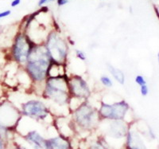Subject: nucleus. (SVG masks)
Masks as SVG:
<instances>
[{
    "label": "nucleus",
    "mask_w": 159,
    "mask_h": 149,
    "mask_svg": "<svg viewBox=\"0 0 159 149\" xmlns=\"http://www.w3.org/2000/svg\"><path fill=\"white\" fill-rule=\"evenodd\" d=\"M90 149H110L107 143L102 139H98L95 142H93L91 145Z\"/></svg>",
    "instance_id": "2eb2a0df"
},
{
    "label": "nucleus",
    "mask_w": 159,
    "mask_h": 149,
    "mask_svg": "<svg viewBox=\"0 0 159 149\" xmlns=\"http://www.w3.org/2000/svg\"><path fill=\"white\" fill-rule=\"evenodd\" d=\"M34 45L35 43L30 40L25 32L17 34L11 49V56L13 61L24 66Z\"/></svg>",
    "instance_id": "39448f33"
},
{
    "label": "nucleus",
    "mask_w": 159,
    "mask_h": 149,
    "mask_svg": "<svg viewBox=\"0 0 159 149\" xmlns=\"http://www.w3.org/2000/svg\"><path fill=\"white\" fill-rule=\"evenodd\" d=\"M134 81L139 86H142L143 85H147V81H146L144 77L142 76V75H137L135 77V78H134Z\"/></svg>",
    "instance_id": "a211bd4d"
},
{
    "label": "nucleus",
    "mask_w": 159,
    "mask_h": 149,
    "mask_svg": "<svg viewBox=\"0 0 159 149\" xmlns=\"http://www.w3.org/2000/svg\"><path fill=\"white\" fill-rule=\"evenodd\" d=\"M99 81L104 87L111 88L113 86V81L111 80L110 77L107 76V75H102L99 78Z\"/></svg>",
    "instance_id": "dca6fc26"
},
{
    "label": "nucleus",
    "mask_w": 159,
    "mask_h": 149,
    "mask_svg": "<svg viewBox=\"0 0 159 149\" xmlns=\"http://www.w3.org/2000/svg\"><path fill=\"white\" fill-rule=\"evenodd\" d=\"M21 1H22V0H13L12 2H11V6L12 7H18V6L21 3Z\"/></svg>",
    "instance_id": "5701e85b"
},
{
    "label": "nucleus",
    "mask_w": 159,
    "mask_h": 149,
    "mask_svg": "<svg viewBox=\"0 0 159 149\" xmlns=\"http://www.w3.org/2000/svg\"><path fill=\"white\" fill-rule=\"evenodd\" d=\"M52 1H54V0H39L38 5V7H43L46 3H49V2H52Z\"/></svg>",
    "instance_id": "412c9836"
},
{
    "label": "nucleus",
    "mask_w": 159,
    "mask_h": 149,
    "mask_svg": "<svg viewBox=\"0 0 159 149\" xmlns=\"http://www.w3.org/2000/svg\"><path fill=\"white\" fill-rule=\"evenodd\" d=\"M52 62L44 44H35L24 65V69L33 82L42 84L49 76Z\"/></svg>",
    "instance_id": "f257e3e1"
},
{
    "label": "nucleus",
    "mask_w": 159,
    "mask_h": 149,
    "mask_svg": "<svg viewBox=\"0 0 159 149\" xmlns=\"http://www.w3.org/2000/svg\"><path fill=\"white\" fill-rule=\"evenodd\" d=\"M22 113L15 105L5 101L0 105V128H9L17 124Z\"/></svg>",
    "instance_id": "1a4fd4ad"
},
{
    "label": "nucleus",
    "mask_w": 159,
    "mask_h": 149,
    "mask_svg": "<svg viewBox=\"0 0 159 149\" xmlns=\"http://www.w3.org/2000/svg\"><path fill=\"white\" fill-rule=\"evenodd\" d=\"M21 113L34 120H43L49 116V110L42 100L31 99L22 104Z\"/></svg>",
    "instance_id": "6e6552de"
},
{
    "label": "nucleus",
    "mask_w": 159,
    "mask_h": 149,
    "mask_svg": "<svg viewBox=\"0 0 159 149\" xmlns=\"http://www.w3.org/2000/svg\"><path fill=\"white\" fill-rule=\"evenodd\" d=\"M11 14V11H10V10H7V11H2V12H0V19L9 16Z\"/></svg>",
    "instance_id": "aec40b11"
},
{
    "label": "nucleus",
    "mask_w": 159,
    "mask_h": 149,
    "mask_svg": "<svg viewBox=\"0 0 159 149\" xmlns=\"http://www.w3.org/2000/svg\"><path fill=\"white\" fill-rule=\"evenodd\" d=\"M127 149H147L140 135L135 131L128 130L127 133Z\"/></svg>",
    "instance_id": "9b49d317"
},
{
    "label": "nucleus",
    "mask_w": 159,
    "mask_h": 149,
    "mask_svg": "<svg viewBox=\"0 0 159 149\" xmlns=\"http://www.w3.org/2000/svg\"><path fill=\"white\" fill-rule=\"evenodd\" d=\"M69 2V0H57L58 7H63Z\"/></svg>",
    "instance_id": "4be33fe9"
},
{
    "label": "nucleus",
    "mask_w": 159,
    "mask_h": 149,
    "mask_svg": "<svg viewBox=\"0 0 159 149\" xmlns=\"http://www.w3.org/2000/svg\"><path fill=\"white\" fill-rule=\"evenodd\" d=\"M48 149H71L69 139L64 136L52 137L46 140Z\"/></svg>",
    "instance_id": "ddd939ff"
},
{
    "label": "nucleus",
    "mask_w": 159,
    "mask_h": 149,
    "mask_svg": "<svg viewBox=\"0 0 159 149\" xmlns=\"http://www.w3.org/2000/svg\"><path fill=\"white\" fill-rule=\"evenodd\" d=\"M111 124L108 128V134L110 137L119 139L127 136L128 132L127 125L123 120H110Z\"/></svg>",
    "instance_id": "9d476101"
},
{
    "label": "nucleus",
    "mask_w": 159,
    "mask_h": 149,
    "mask_svg": "<svg viewBox=\"0 0 159 149\" xmlns=\"http://www.w3.org/2000/svg\"><path fill=\"white\" fill-rule=\"evenodd\" d=\"M157 60H158V63H159V52L157 54Z\"/></svg>",
    "instance_id": "393cba45"
},
{
    "label": "nucleus",
    "mask_w": 159,
    "mask_h": 149,
    "mask_svg": "<svg viewBox=\"0 0 159 149\" xmlns=\"http://www.w3.org/2000/svg\"><path fill=\"white\" fill-rule=\"evenodd\" d=\"M34 149H36V148H34Z\"/></svg>",
    "instance_id": "bb28decb"
},
{
    "label": "nucleus",
    "mask_w": 159,
    "mask_h": 149,
    "mask_svg": "<svg viewBox=\"0 0 159 149\" xmlns=\"http://www.w3.org/2000/svg\"><path fill=\"white\" fill-rule=\"evenodd\" d=\"M44 46L52 62L61 65L66 64L69 56V44L58 31L52 30L48 34Z\"/></svg>",
    "instance_id": "7ed1b4c3"
},
{
    "label": "nucleus",
    "mask_w": 159,
    "mask_h": 149,
    "mask_svg": "<svg viewBox=\"0 0 159 149\" xmlns=\"http://www.w3.org/2000/svg\"><path fill=\"white\" fill-rule=\"evenodd\" d=\"M15 149H23V148H21V147H15Z\"/></svg>",
    "instance_id": "a878e982"
},
{
    "label": "nucleus",
    "mask_w": 159,
    "mask_h": 149,
    "mask_svg": "<svg viewBox=\"0 0 159 149\" xmlns=\"http://www.w3.org/2000/svg\"><path fill=\"white\" fill-rule=\"evenodd\" d=\"M75 54H76V57L80 61L85 62V61L87 60L86 54H85L83 50H81V49H76V53H75Z\"/></svg>",
    "instance_id": "f3484780"
},
{
    "label": "nucleus",
    "mask_w": 159,
    "mask_h": 149,
    "mask_svg": "<svg viewBox=\"0 0 159 149\" xmlns=\"http://www.w3.org/2000/svg\"><path fill=\"white\" fill-rule=\"evenodd\" d=\"M72 117L76 125L84 130L95 128L100 120L97 109L86 100L75 109Z\"/></svg>",
    "instance_id": "20e7f679"
},
{
    "label": "nucleus",
    "mask_w": 159,
    "mask_h": 149,
    "mask_svg": "<svg viewBox=\"0 0 159 149\" xmlns=\"http://www.w3.org/2000/svg\"><path fill=\"white\" fill-rule=\"evenodd\" d=\"M69 89L71 98L84 101L91 96V89L88 82L81 76L72 74L69 77Z\"/></svg>",
    "instance_id": "0eeeda50"
},
{
    "label": "nucleus",
    "mask_w": 159,
    "mask_h": 149,
    "mask_svg": "<svg viewBox=\"0 0 159 149\" xmlns=\"http://www.w3.org/2000/svg\"><path fill=\"white\" fill-rule=\"evenodd\" d=\"M140 93L143 96H147L149 93V88L147 85H143L140 86Z\"/></svg>",
    "instance_id": "6ab92c4d"
},
{
    "label": "nucleus",
    "mask_w": 159,
    "mask_h": 149,
    "mask_svg": "<svg viewBox=\"0 0 159 149\" xmlns=\"http://www.w3.org/2000/svg\"><path fill=\"white\" fill-rule=\"evenodd\" d=\"M129 109L130 105L125 100H121L113 104L102 101L99 109H98V113L102 120H123Z\"/></svg>",
    "instance_id": "423d86ee"
},
{
    "label": "nucleus",
    "mask_w": 159,
    "mask_h": 149,
    "mask_svg": "<svg viewBox=\"0 0 159 149\" xmlns=\"http://www.w3.org/2000/svg\"><path fill=\"white\" fill-rule=\"evenodd\" d=\"M0 149H4V142H3V137L1 134H0Z\"/></svg>",
    "instance_id": "b1692460"
},
{
    "label": "nucleus",
    "mask_w": 159,
    "mask_h": 149,
    "mask_svg": "<svg viewBox=\"0 0 159 149\" xmlns=\"http://www.w3.org/2000/svg\"><path fill=\"white\" fill-rule=\"evenodd\" d=\"M107 69H108L109 73H111L113 78L120 85H124L125 81H126V77H125V74L121 69H118V68L115 67L114 66H112L111 64H107Z\"/></svg>",
    "instance_id": "4468645a"
},
{
    "label": "nucleus",
    "mask_w": 159,
    "mask_h": 149,
    "mask_svg": "<svg viewBox=\"0 0 159 149\" xmlns=\"http://www.w3.org/2000/svg\"><path fill=\"white\" fill-rule=\"evenodd\" d=\"M25 139L36 149H48L46 140L37 131H30L25 135Z\"/></svg>",
    "instance_id": "f8f14e48"
},
{
    "label": "nucleus",
    "mask_w": 159,
    "mask_h": 149,
    "mask_svg": "<svg viewBox=\"0 0 159 149\" xmlns=\"http://www.w3.org/2000/svg\"><path fill=\"white\" fill-rule=\"evenodd\" d=\"M42 96L59 105L69 104L71 99L69 89V77L65 74L48 77L44 82Z\"/></svg>",
    "instance_id": "f03ea898"
}]
</instances>
